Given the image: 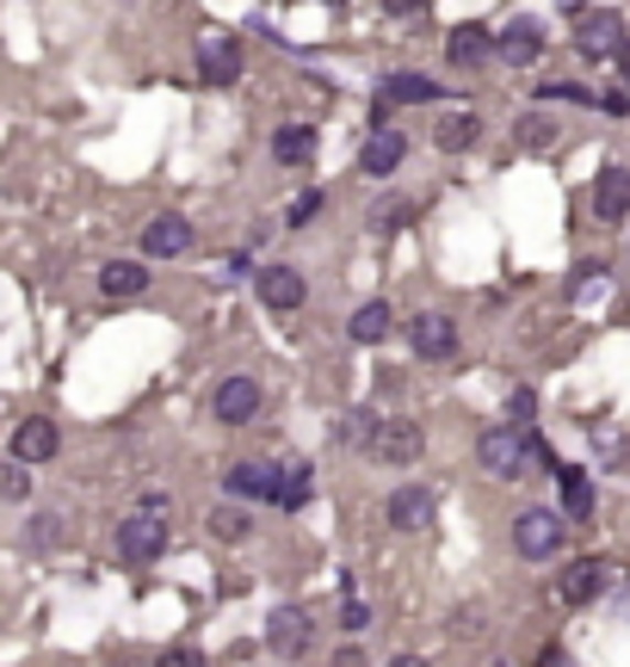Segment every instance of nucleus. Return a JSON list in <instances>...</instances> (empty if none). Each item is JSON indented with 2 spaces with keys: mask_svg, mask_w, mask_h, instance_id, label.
Instances as JSON below:
<instances>
[{
  "mask_svg": "<svg viewBox=\"0 0 630 667\" xmlns=\"http://www.w3.org/2000/svg\"><path fill=\"white\" fill-rule=\"evenodd\" d=\"M476 458H482L489 476L513 482L525 464H532V427H489V433L476 439Z\"/></svg>",
  "mask_w": 630,
  "mask_h": 667,
  "instance_id": "obj_1",
  "label": "nucleus"
},
{
  "mask_svg": "<svg viewBox=\"0 0 630 667\" xmlns=\"http://www.w3.org/2000/svg\"><path fill=\"white\" fill-rule=\"evenodd\" d=\"M563 538H568V526H563V513H551V507H525L513 519V550L525 562H551L563 550Z\"/></svg>",
  "mask_w": 630,
  "mask_h": 667,
  "instance_id": "obj_2",
  "label": "nucleus"
},
{
  "mask_svg": "<svg viewBox=\"0 0 630 667\" xmlns=\"http://www.w3.org/2000/svg\"><path fill=\"white\" fill-rule=\"evenodd\" d=\"M439 519V495L426 488V482H402V488H390V501H383V526L390 531H426Z\"/></svg>",
  "mask_w": 630,
  "mask_h": 667,
  "instance_id": "obj_3",
  "label": "nucleus"
},
{
  "mask_svg": "<svg viewBox=\"0 0 630 667\" xmlns=\"http://www.w3.org/2000/svg\"><path fill=\"white\" fill-rule=\"evenodd\" d=\"M161 550H167V519H155V513H130L124 526H118V557H124L130 569H149Z\"/></svg>",
  "mask_w": 630,
  "mask_h": 667,
  "instance_id": "obj_4",
  "label": "nucleus"
},
{
  "mask_svg": "<svg viewBox=\"0 0 630 667\" xmlns=\"http://www.w3.org/2000/svg\"><path fill=\"white\" fill-rule=\"evenodd\" d=\"M198 75H205L210 87L241 80V37L236 32H205L198 37Z\"/></svg>",
  "mask_w": 630,
  "mask_h": 667,
  "instance_id": "obj_5",
  "label": "nucleus"
},
{
  "mask_svg": "<svg viewBox=\"0 0 630 667\" xmlns=\"http://www.w3.org/2000/svg\"><path fill=\"white\" fill-rule=\"evenodd\" d=\"M365 451H371L378 464H414V458L426 451V433L414 427V420H378V433H371Z\"/></svg>",
  "mask_w": 630,
  "mask_h": 667,
  "instance_id": "obj_6",
  "label": "nucleus"
},
{
  "mask_svg": "<svg viewBox=\"0 0 630 667\" xmlns=\"http://www.w3.org/2000/svg\"><path fill=\"white\" fill-rule=\"evenodd\" d=\"M253 291H260V303H267V310L291 315V310H303L309 284H303L297 266H260V272H253Z\"/></svg>",
  "mask_w": 630,
  "mask_h": 667,
  "instance_id": "obj_7",
  "label": "nucleus"
},
{
  "mask_svg": "<svg viewBox=\"0 0 630 667\" xmlns=\"http://www.w3.org/2000/svg\"><path fill=\"white\" fill-rule=\"evenodd\" d=\"M210 415H217L222 427H248V420L260 415V377H222L217 396H210Z\"/></svg>",
  "mask_w": 630,
  "mask_h": 667,
  "instance_id": "obj_8",
  "label": "nucleus"
},
{
  "mask_svg": "<svg viewBox=\"0 0 630 667\" xmlns=\"http://www.w3.org/2000/svg\"><path fill=\"white\" fill-rule=\"evenodd\" d=\"M309 636H315V624H309V612H297V605H279L267 618V649L279 655V661H297L303 649H309Z\"/></svg>",
  "mask_w": 630,
  "mask_h": 667,
  "instance_id": "obj_9",
  "label": "nucleus"
},
{
  "mask_svg": "<svg viewBox=\"0 0 630 667\" xmlns=\"http://www.w3.org/2000/svg\"><path fill=\"white\" fill-rule=\"evenodd\" d=\"M568 19H582L575 44H582L587 63H606V56H618V44H624V25H618V13H582V7H568Z\"/></svg>",
  "mask_w": 630,
  "mask_h": 667,
  "instance_id": "obj_10",
  "label": "nucleus"
},
{
  "mask_svg": "<svg viewBox=\"0 0 630 667\" xmlns=\"http://www.w3.org/2000/svg\"><path fill=\"white\" fill-rule=\"evenodd\" d=\"M409 346H414V358H452L457 353V322L439 310H421L409 322Z\"/></svg>",
  "mask_w": 630,
  "mask_h": 667,
  "instance_id": "obj_11",
  "label": "nucleus"
},
{
  "mask_svg": "<svg viewBox=\"0 0 630 667\" xmlns=\"http://www.w3.org/2000/svg\"><path fill=\"white\" fill-rule=\"evenodd\" d=\"M56 445H63V427L44 420V415H32V420H19L13 427V464H50Z\"/></svg>",
  "mask_w": 630,
  "mask_h": 667,
  "instance_id": "obj_12",
  "label": "nucleus"
},
{
  "mask_svg": "<svg viewBox=\"0 0 630 667\" xmlns=\"http://www.w3.org/2000/svg\"><path fill=\"white\" fill-rule=\"evenodd\" d=\"M142 254H149V260H180V254H192V223L180 217V211H161V217L142 229Z\"/></svg>",
  "mask_w": 630,
  "mask_h": 667,
  "instance_id": "obj_13",
  "label": "nucleus"
},
{
  "mask_svg": "<svg viewBox=\"0 0 630 667\" xmlns=\"http://www.w3.org/2000/svg\"><path fill=\"white\" fill-rule=\"evenodd\" d=\"M402 155H409V137L390 130V125H378L371 137H365V149H359V168L371 173V180H390V173L402 168Z\"/></svg>",
  "mask_w": 630,
  "mask_h": 667,
  "instance_id": "obj_14",
  "label": "nucleus"
},
{
  "mask_svg": "<svg viewBox=\"0 0 630 667\" xmlns=\"http://www.w3.org/2000/svg\"><path fill=\"white\" fill-rule=\"evenodd\" d=\"M606 562L599 557H582V562H568L563 574H556V600L563 605H587V600H599V588H606Z\"/></svg>",
  "mask_w": 630,
  "mask_h": 667,
  "instance_id": "obj_15",
  "label": "nucleus"
},
{
  "mask_svg": "<svg viewBox=\"0 0 630 667\" xmlns=\"http://www.w3.org/2000/svg\"><path fill=\"white\" fill-rule=\"evenodd\" d=\"M495 56L513 63V68L537 63V56H544V25H537V19H513L507 32H495Z\"/></svg>",
  "mask_w": 630,
  "mask_h": 667,
  "instance_id": "obj_16",
  "label": "nucleus"
},
{
  "mask_svg": "<svg viewBox=\"0 0 630 667\" xmlns=\"http://www.w3.org/2000/svg\"><path fill=\"white\" fill-rule=\"evenodd\" d=\"M594 217L599 223H624L630 217V168H606L594 180Z\"/></svg>",
  "mask_w": 630,
  "mask_h": 667,
  "instance_id": "obj_17",
  "label": "nucleus"
},
{
  "mask_svg": "<svg viewBox=\"0 0 630 667\" xmlns=\"http://www.w3.org/2000/svg\"><path fill=\"white\" fill-rule=\"evenodd\" d=\"M439 94H445V87H439L433 75H414V68H402V75H390V80H383L378 111H383V106H433Z\"/></svg>",
  "mask_w": 630,
  "mask_h": 667,
  "instance_id": "obj_18",
  "label": "nucleus"
},
{
  "mask_svg": "<svg viewBox=\"0 0 630 667\" xmlns=\"http://www.w3.org/2000/svg\"><path fill=\"white\" fill-rule=\"evenodd\" d=\"M222 488H229V501H279V470L272 464H236L222 476Z\"/></svg>",
  "mask_w": 630,
  "mask_h": 667,
  "instance_id": "obj_19",
  "label": "nucleus"
},
{
  "mask_svg": "<svg viewBox=\"0 0 630 667\" xmlns=\"http://www.w3.org/2000/svg\"><path fill=\"white\" fill-rule=\"evenodd\" d=\"M445 56H452V68H482L495 56V32L489 25H457L445 37Z\"/></svg>",
  "mask_w": 630,
  "mask_h": 667,
  "instance_id": "obj_20",
  "label": "nucleus"
},
{
  "mask_svg": "<svg viewBox=\"0 0 630 667\" xmlns=\"http://www.w3.org/2000/svg\"><path fill=\"white\" fill-rule=\"evenodd\" d=\"M142 284H149L142 260H106V266H99V297H111V303H130V297H142Z\"/></svg>",
  "mask_w": 630,
  "mask_h": 667,
  "instance_id": "obj_21",
  "label": "nucleus"
},
{
  "mask_svg": "<svg viewBox=\"0 0 630 667\" xmlns=\"http://www.w3.org/2000/svg\"><path fill=\"white\" fill-rule=\"evenodd\" d=\"M315 149H322L315 125H284V130H272V155H279L284 168H309Z\"/></svg>",
  "mask_w": 630,
  "mask_h": 667,
  "instance_id": "obj_22",
  "label": "nucleus"
},
{
  "mask_svg": "<svg viewBox=\"0 0 630 667\" xmlns=\"http://www.w3.org/2000/svg\"><path fill=\"white\" fill-rule=\"evenodd\" d=\"M395 327V315H390V303H383V297H371V303H359V310H352V322H347V334L359 346H378L383 334H390Z\"/></svg>",
  "mask_w": 630,
  "mask_h": 667,
  "instance_id": "obj_23",
  "label": "nucleus"
},
{
  "mask_svg": "<svg viewBox=\"0 0 630 667\" xmlns=\"http://www.w3.org/2000/svg\"><path fill=\"white\" fill-rule=\"evenodd\" d=\"M556 488H563V519H587V513H594V482H587V470L556 464Z\"/></svg>",
  "mask_w": 630,
  "mask_h": 667,
  "instance_id": "obj_24",
  "label": "nucleus"
},
{
  "mask_svg": "<svg viewBox=\"0 0 630 667\" xmlns=\"http://www.w3.org/2000/svg\"><path fill=\"white\" fill-rule=\"evenodd\" d=\"M476 137H482V118H476V111H452V118H439V130H433V149H445V155H464Z\"/></svg>",
  "mask_w": 630,
  "mask_h": 667,
  "instance_id": "obj_25",
  "label": "nucleus"
},
{
  "mask_svg": "<svg viewBox=\"0 0 630 667\" xmlns=\"http://www.w3.org/2000/svg\"><path fill=\"white\" fill-rule=\"evenodd\" d=\"M365 223H371V235H395V229H409L414 223V204L409 198H378Z\"/></svg>",
  "mask_w": 630,
  "mask_h": 667,
  "instance_id": "obj_26",
  "label": "nucleus"
},
{
  "mask_svg": "<svg viewBox=\"0 0 630 667\" xmlns=\"http://www.w3.org/2000/svg\"><path fill=\"white\" fill-rule=\"evenodd\" d=\"M371 433H378V415L371 408H347V415L334 420V439L340 445H371Z\"/></svg>",
  "mask_w": 630,
  "mask_h": 667,
  "instance_id": "obj_27",
  "label": "nucleus"
},
{
  "mask_svg": "<svg viewBox=\"0 0 630 667\" xmlns=\"http://www.w3.org/2000/svg\"><path fill=\"white\" fill-rule=\"evenodd\" d=\"M248 531H253L248 507H217V513H210V538H217V544H236V538H248Z\"/></svg>",
  "mask_w": 630,
  "mask_h": 667,
  "instance_id": "obj_28",
  "label": "nucleus"
},
{
  "mask_svg": "<svg viewBox=\"0 0 630 667\" xmlns=\"http://www.w3.org/2000/svg\"><path fill=\"white\" fill-rule=\"evenodd\" d=\"M303 501H309V464L297 458L291 470H279V507H284V513H297Z\"/></svg>",
  "mask_w": 630,
  "mask_h": 667,
  "instance_id": "obj_29",
  "label": "nucleus"
},
{
  "mask_svg": "<svg viewBox=\"0 0 630 667\" xmlns=\"http://www.w3.org/2000/svg\"><path fill=\"white\" fill-rule=\"evenodd\" d=\"M25 495H32V476H25V464L7 458V464H0V501H25Z\"/></svg>",
  "mask_w": 630,
  "mask_h": 667,
  "instance_id": "obj_30",
  "label": "nucleus"
},
{
  "mask_svg": "<svg viewBox=\"0 0 630 667\" xmlns=\"http://www.w3.org/2000/svg\"><path fill=\"white\" fill-rule=\"evenodd\" d=\"M155 667H205V649H192V643H167L155 655Z\"/></svg>",
  "mask_w": 630,
  "mask_h": 667,
  "instance_id": "obj_31",
  "label": "nucleus"
},
{
  "mask_svg": "<svg viewBox=\"0 0 630 667\" xmlns=\"http://www.w3.org/2000/svg\"><path fill=\"white\" fill-rule=\"evenodd\" d=\"M551 137H556L551 118H520V142H525V149H551Z\"/></svg>",
  "mask_w": 630,
  "mask_h": 667,
  "instance_id": "obj_32",
  "label": "nucleus"
},
{
  "mask_svg": "<svg viewBox=\"0 0 630 667\" xmlns=\"http://www.w3.org/2000/svg\"><path fill=\"white\" fill-rule=\"evenodd\" d=\"M537 99H575V106H594V94H587V87H575V80H544V87H537Z\"/></svg>",
  "mask_w": 630,
  "mask_h": 667,
  "instance_id": "obj_33",
  "label": "nucleus"
},
{
  "mask_svg": "<svg viewBox=\"0 0 630 667\" xmlns=\"http://www.w3.org/2000/svg\"><path fill=\"white\" fill-rule=\"evenodd\" d=\"M507 415H513V420L525 427V420L537 415V396H532V389H513V396H507Z\"/></svg>",
  "mask_w": 630,
  "mask_h": 667,
  "instance_id": "obj_34",
  "label": "nucleus"
},
{
  "mask_svg": "<svg viewBox=\"0 0 630 667\" xmlns=\"http://www.w3.org/2000/svg\"><path fill=\"white\" fill-rule=\"evenodd\" d=\"M315 211H322V192H315V186H309V192H303V198H297V204H291V229H303V223H309V217H315Z\"/></svg>",
  "mask_w": 630,
  "mask_h": 667,
  "instance_id": "obj_35",
  "label": "nucleus"
},
{
  "mask_svg": "<svg viewBox=\"0 0 630 667\" xmlns=\"http://www.w3.org/2000/svg\"><path fill=\"white\" fill-rule=\"evenodd\" d=\"M63 538V519H56V513H37L32 519V544H56Z\"/></svg>",
  "mask_w": 630,
  "mask_h": 667,
  "instance_id": "obj_36",
  "label": "nucleus"
},
{
  "mask_svg": "<svg viewBox=\"0 0 630 667\" xmlns=\"http://www.w3.org/2000/svg\"><path fill=\"white\" fill-rule=\"evenodd\" d=\"M371 624V612H365V600H347V631H365Z\"/></svg>",
  "mask_w": 630,
  "mask_h": 667,
  "instance_id": "obj_37",
  "label": "nucleus"
},
{
  "mask_svg": "<svg viewBox=\"0 0 630 667\" xmlns=\"http://www.w3.org/2000/svg\"><path fill=\"white\" fill-rule=\"evenodd\" d=\"M537 667H575V661H568V649H563V643H551V649L537 655Z\"/></svg>",
  "mask_w": 630,
  "mask_h": 667,
  "instance_id": "obj_38",
  "label": "nucleus"
},
{
  "mask_svg": "<svg viewBox=\"0 0 630 667\" xmlns=\"http://www.w3.org/2000/svg\"><path fill=\"white\" fill-rule=\"evenodd\" d=\"M328 667H371V661H365V655L359 649H340V655H334V661Z\"/></svg>",
  "mask_w": 630,
  "mask_h": 667,
  "instance_id": "obj_39",
  "label": "nucleus"
},
{
  "mask_svg": "<svg viewBox=\"0 0 630 667\" xmlns=\"http://www.w3.org/2000/svg\"><path fill=\"white\" fill-rule=\"evenodd\" d=\"M390 667H426V655H395Z\"/></svg>",
  "mask_w": 630,
  "mask_h": 667,
  "instance_id": "obj_40",
  "label": "nucleus"
},
{
  "mask_svg": "<svg viewBox=\"0 0 630 667\" xmlns=\"http://www.w3.org/2000/svg\"><path fill=\"white\" fill-rule=\"evenodd\" d=\"M618 68H624V75H630V44H618Z\"/></svg>",
  "mask_w": 630,
  "mask_h": 667,
  "instance_id": "obj_41",
  "label": "nucleus"
}]
</instances>
